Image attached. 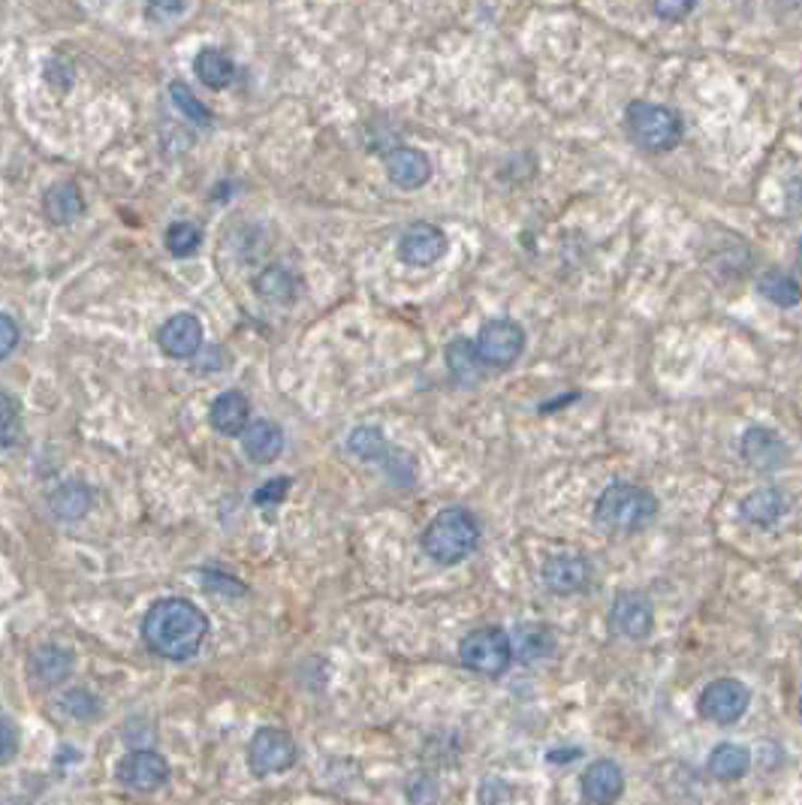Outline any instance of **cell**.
I'll use <instances>...</instances> for the list:
<instances>
[{
    "instance_id": "22",
    "label": "cell",
    "mask_w": 802,
    "mask_h": 805,
    "mask_svg": "<svg viewBox=\"0 0 802 805\" xmlns=\"http://www.w3.org/2000/svg\"><path fill=\"white\" fill-rule=\"evenodd\" d=\"M742 520L754 528H773L788 513V498L781 489H754V492L739 504Z\"/></svg>"
},
{
    "instance_id": "20",
    "label": "cell",
    "mask_w": 802,
    "mask_h": 805,
    "mask_svg": "<svg viewBox=\"0 0 802 805\" xmlns=\"http://www.w3.org/2000/svg\"><path fill=\"white\" fill-rule=\"evenodd\" d=\"M31 675L39 685H64L66 679L73 675V651H66L64 646H54L46 643L31 655Z\"/></svg>"
},
{
    "instance_id": "3",
    "label": "cell",
    "mask_w": 802,
    "mask_h": 805,
    "mask_svg": "<svg viewBox=\"0 0 802 805\" xmlns=\"http://www.w3.org/2000/svg\"><path fill=\"white\" fill-rule=\"evenodd\" d=\"M658 498L648 492L646 486L636 483H609L600 492L595 504V520L616 534H636L646 532L648 525L658 516Z\"/></svg>"
},
{
    "instance_id": "25",
    "label": "cell",
    "mask_w": 802,
    "mask_h": 805,
    "mask_svg": "<svg viewBox=\"0 0 802 805\" xmlns=\"http://www.w3.org/2000/svg\"><path fill=\"white\" fill-rule=\"evenodd\" d=\"M751 769V752L745 745L737 742H721L715 752L709 754V776L718 781H739L749 776Z\"/></svg>"
},
{
    "instance_id": "16",
    "label": "cell",
    "mask_w": 802,
    "mask_h": 805,
    "mask_svg": "<svg viewBox=\"0 0 802 805\" xmlns=\"http://www.w3.org/2000/svg\"><path fill=\"white\" fill-rule=\"evenodd\" d=\"M387 179L401 191H420L432 179V160L420 148H396L387 155Z\"/></svg>"
},
{
    "instance_id": "35",
    "label": "cell",
    "mask_w": 802,
    "mask_h": 805,
    "mask_svg": "<svg viewBox=\"0 0 802 805\" xmlns=\"http://www.w3.org/2000/svg\"><path fill=\"white\" fill-rule=\"evenodd\" d=\"M19 754V728L10 718H0V767H7Z\"/></svg>"
},
{
    "instance_id": "24",
    "label": "cell",
    "mask_w": 802,
    "mask_h": 805,
    "mask_svg": "<svg viewBox=\"0 0 802 805\" xmlns=\"http://www.w3.org/2000/svg\"><path fill=\"white\" fill-rule=\"evenodd\" d=\"M42 211L46 218L58 227L64 223H73L85 211V199L78 194V187L73 182H58L52 184L46 196H42Z\"/></svg>"
},
{
    "instance_id": "21",
    "label": "cell",
    "mask_w": 802,
    "mask_h": 805,
    "mask_svg": "<svg viewBox=\"0 0 802 805\" xmlns=\"http://www.w3.org/2000/svg\"><path fill=\"white\" fill-rule=\"evenodd\" d=\"M443 359H447V371L453 377L459 387H477L483 375H486V365L479 363L477 347L471 338H453L443 351Z\"/></svg>"
},
{
    "instance_id": "26",
    "label": "cell",
    "mask_w": 802,
    "mask_h": 805,
    "mask_svg": "<svg viewBox=\"0 0 802 805\" xmlns=\"http://www.w3.org/2000/svg\"><path fill=\"white\" fill-rule=\"evenodd\" d=\"M194 70L199 82L206 88H211V92H220V88L233 85L235 78V64L220 49H203L194 58Z\"/></svg>"
},
{
    "instance_id": "34",
    "label": "cell",
    "mask_w": 802,
    "mask_h": 805,
    "mask_svg": "<svg viewBox=\"0 0 802 805\" xmlns=\"http://www.w3.org/2000/svg\"><path fill=\"white\" fill-rule=\"evenodd\" d=\"M697 0H655V15L660 22H682L694 13Z\"/></svg>"
},
{
    "instance_id": "29",
    "label": "cell",
    "mask_w": 802,
    "mask_h": 805,
    "mask_svg": "<svg viewBox=\"0 0 802 805\" xmlns=\"http://www.w3.org/2000/svg\"><path fill=\"white\" fill-rule=\"evenodd\" d=\"M757 290L764 293L766 300L778 305V308H793L800 302V286L790 275L781 272H766L761 281H757Z\"/></svg>"
},
{
    "instance_id": "17",
    "label": "cell",
    "mask_w": 802,
    "mask_h": 805,
    "mask_svg": "<svg viewBox=\"0 0 802 805\" xmlns=\"http://www.w3.org/2000/svg\"><path fill=\"white\" fill-rule=\"evenodd\" d=\"M208 423L223 438H239L245 431L247 423H251V402H247V395H242L239 390L220 392L218 399L211 402V407H208Z\"/></svg>"
},
{
    "instance_id": "30",
    "label": "cell",
    "mask_w": 802,
    "mask_h": 805,
    "mask_svg": "<svg viewBox=\"0 0 802 805\" xmlns=\"http://www.w3.org/2000/svg\"><path fill=\"white\" fill-rule=\"evenodd\" d=\"M169 97H172L175 109H179L187 121H194V124H199V127H211V124H215L211 109L203 106V100L194 97V92H191L184 82H172V85H169Z\"/></svg>"
},
{
    "instance_id": "12",
    "label": "cell",
    "mask_w": 802,
    "mask_h": 805,
    "mask_svg": "<svg viewBox=\"0 0 802 805\" xmlns=\"http://www.w3.org/2000/svg\"><path fill=\"white\" fill-rule=\"evenodd\" d=\"M447 254V235L428 221L411 223L399 239V257L408 266H435Z\"/></svg>"
},
{
    "instance_id": "1",
    "label": "cell",
    "mask_w": 802,
    "mask_h": 805,
    "mask_svg": "<svg viewBox=\"0 0 802 805\" xmlns=\"http://www.w3.org/2000/svg\"><path fill=\"white\" fill-rule=\"evenodd\" d=\"M208 637L206 612L187 598L155 600L143 619V639L163 661H191Z\"/></svg>"
},
{
    "instance_id": "28",
    "label": "cell",
    "mask_w": 802,
    "mask_h": 805,
    "mask_svg": "<svg viewBox=\"0 0 802 805\" xmlns=\"http://www.w3.org/2000/svg\"><path fill=\"white\" fill-rule=\"evenodd\" d=\"M257 293L266 302H290L296 300V281L284 266H272L257 278Z\"/></svg>"
},
{
    "instance_id": "2",
    "label": "cell",
    "mask_w": 802,
    "mask_h": 805,
    "mask_svg": "<svg viewBox=\"0 0 802 805\" xmlns=\"http://www.w3.org/2000/svg\"><path fill=\"white\" fill-rule=\"evenodd\" d=\"M420 546L435 564L453 568L479 546V522L465 507H447L428 522L426 532L420 537Z\"/></svg>"
},
{
    "instance_id": "11",
    "label": "cell",
    "mask_w": 802,
    "mask_h": 805,
    "mask_svg": "<svg viewBox=\"0 0 802 805\" xmlns=\"http://www.w3.org/2000/svg\"><path fill=\"white\" fill-rule=\"evenodd\" d=\"M544 585L552 595L570 598V595H583L592 585V561L576 552H561L544 564Z\"/></svg>"
},
{
    "instance_id": "9",
    "label": "cell",
    "mask_w": 802,
    "mask_h": 805,
    "mask_svg": "<svg viewBox=\"0 0 802 805\" xmlns=\"http://www.w3.org/2000/svg\"><path fill=\"white\" fill-rule=\"evenodd\" d=\"M655 627V607L643 591H619L609 607V631L621 639H646Z\"/></svg>"
},
{
    "instance_id": "4",
    "label": "cell",
    "mask_w": 802,
    "mask_h": 805,
    "mask_svg": "<svg viewBox=\"0 0 802 805\" xmlns=\"http://www.w3.org/2000/svg\"><path fill=\"white\" fill-rule=\"evenodd\" d=\"M628 131L646 151H673L682 139V118L670 106L636 100L628 106Z\"/></svg>"
},
{
    "instance_id": "37",
    "label": "cell",
    "mask_w": 802,
    "mask_h": 805,
    "mask_svg": "<svg viewBox=\"0 0 802 805\" xmlns=\"http://www.w3.org/2000/svg\"><path fill=\"white\" fill-rule=\"evenodd\" d=\"M507 800H510V788L505 781L489 779L479 788V805H507Z\"/></svg>"
},
{
    "instance_id": "23",
    "label": "cell",
    "mask_w": 802,
    "mask_h": 805,
    "mask_svg": "<svg viewBox=\"0 0 802 805\" xmlns=\"http://www.w3.org/2000/svg\"><path fill=\"white\" fill-rule=\"evenodd\" d=\"M94 492L88 483L82 480H66L49 498V510L54 513V520L61 522H78L92 513Z\"/></svg>"
},
{
    "instance_id": "6",
    "label": "cell",
    "mask_w": 802,
    "mask_h": 805,
    "mask_svg": "<svg viewBox=\"0 0 802 805\" xmlns=\"http://www.w3.org/2000/svg\"><path fill=\"white\" fill-rule=\"evenodd\" d=\"M474 347H477L479 363L486 368L507 371L525 351V329L517 320H510V317H498V320H489L479 329Z\"/></svg>"
},
{
    "instance_id": "38",
    "label": "cell",
    "mask_w": 802,
    "mask_h": 805,
    "mask_svg": "<svg viewBox=\"0 0 802 805\" xmlns=\"http://www.w3.org/2000/svg\"><path fill=\"white\" fill-rule=\"evenodd\" d=\"M187 0H148V10L157 19H172V15H182Z\"/></svg>"
},
{
    "instance_id": "13",
    "label": "cell",
    "mask_w": 802,
    "mask_h": 805,
    "mask_svg": "<svg viewBox=\"0 0 802 805\" xmlns=\"http://www.w3.org/2000/svg\"><path fill=\"white\" fill-rule=\"evenodd\" d=\"M157 344L169 359H191L203 347V324L196 314H172L157 332Z\"/></svg>"
},
{
    "instance_id": "36",
    "label": "cell",
    "mask_w": 802,
    "mask_h": 805,
    "mask_svg": "<svg viewBox=\"0 0 802 805\" xmlns=\"http://www.w3.org/2000/svg\"><path fill=\"white\" fill-rule=\"evenodd\" d=\"M19 338H22L19 324H15L10 314H0V359H3V356H10V353L15 351Z\"/></svg>"
},
{
    "instance_id": "39",
    "label": "cell",
    "mask_w": 802,
    "mask_h": 805,
    "mask_svg": "<svg viewBox=\"0 0 802 805\" xmlns=\"http://www.w3.org/2000/svg\"><path fill=\"white\" fill-rule=\"evenodd\" d=\"M287 486H290L287 477H281V480H275V483H266V486L254 495V501H257V504H266V501H272V498H284Z\"/></svg>"
},
{
    "instance_id": "10",
    "label": "cell",
    "mask_w": 802,
    "mask_h": 805,
    "mask_svg": "<svg viewBox=\"0 0 802 805\" xmlns=\"http://www.w3.org/2000/svg\"><path fill=\"white\" fill-rule=\"evenodd\" d=\"M118 781L136 793H155L169 781L167 757L151 748H136L118 764Z\"/></svg>"
},
{
    "instance_id": "18",
    "label": "cell",
    "mask_w": 802,
    "mask_h": 805,
    "mask_svg": "<svg viewBox=\"0 0 802 805\" xmlns=\"http://www.w3.org/2000/svg\"><path fill=\"white\" fill-rule=\"evenodd\" d=\"M284 443V431H281V426H275L272 419H254L242 431V450L257 465H269L275 459H281Z\"/></svg>"
},
{
    "instance_id": "31",
    "label": "cell",
    "mask_w": 802,
    "mask_h": 805,
    "mask_svg": "<svg viewBox=\"0 0 802 805\" xmlns=\"http://www.w3.org/2000/svg\"><path fill=\"white\" fill-rule=\"evenodd\" d=\"M22 407L10 392H0V450H13L22 441Z\"/></svg>"
},
{
    "instance_id": "8",
    "label": "cell",
    "mask_w": 802,
    "mask_h": 805,
    "mask_svg": "<svg viewBox=\"0 0 802 805\" xmlns=\"http://www.w3.org/2000/svg\"><path fill=\"white\" fill-rule=\"evenodd\" d=\"M751 706V691L749 685H742L739 679H715L709 682L703 694H700L697 709L700 715L718 724V728H730L737 724L742 715L749 712Z\"/></svg>"
},
{
    "instance_id": "19",
    "label": "cell",
    "mask_w": 802,
    "mask_h": 805,
    "mask_svg": "<svg viewBox=\"0 0 802 805\" xmlns=\"http://www.w3.org/2000/svg\"><path fill=\"white\" fill-rule=\"evenodd\" d=\"M510 651L519 663H537L546 661L556 651V634L546 624L525 622L519 624L517 634L510 637Z\"/></svg>"
},
{
    "instance_id": "7",
    "label": "cell",
    "mask_w": 802,
    "mask_h": 805,
    "mask_svg": "<svg viewBox=\"0 0 802 805\" xmlns=\"http://www.w3.org/2000/svg\"><path fill=\"white\" fill-rule=\"evenodd\" d=\"M296 742L281 728H263L247 745V767L254 776H278L296 764Z\"/></svg>"
},
{
    "instance_id": "15",
    "label": "cell",
    "mask_w": 802,
    "mask_h": 805,
    "mask_svg": "<svg viewBox=\"0 0 802 805\" xmlns=\"http://www.w3.org/2000/svg\"><path fill=\"white\" fill-rule=\"evenodd\" d=\"M624 793V772L616 760H595L583 772V800L588 805H612L619 803Z\"/></svg>"
},
{
    "instance_id": "32",
    "label": "cell",
    "mask_w": 802,
    "mask_h": 805,
    "mask_svg": "<svg viewBox=\"0 0 802 805\" xmlns=\"http://www.w3.org/2000/svg\"><path fill=\"white\" fill-rule=\"evenodd\" d=\"M199 242H203V233L194 223L179 221L167 230V251L172 257H194L199 251Z\"/></svg>"
},
{
    "instance_id": "27",
    "label": "cell",
    "mask_w": 802,
    "mask_h": 805,
    "mask_svg": "<svg viewBox=\"0 0 802 805\" xmlns=\"http://www.w3.org/2000/svg\"><path fill=\"white\" fill-rule=\"evenodd\" d=\"M348 450L353 455H360L363 462H380L389 453V443L384 438V431L375 426H360V429L350 431Z\"/></svg>"
},
{
    "instance_id": "14",
    "label": "cell",
    "mask_w": 802,
    "mask_h": 805,
    "mask_svg": "<svg viewBox=\"0 0 802 805\" xmlns=\"http://www.w3.org/2000/svg\"><path fill=\"white\" fill-rule=\"evenodd\" d=\"M742 459L754 471H778L788 459V447L778 431L766 429V426H751L742 435Z\"/></svg>"
},
{
    "instance_id": "33",
    "label": "cell",
    "mask_w": 802,
    "mask_h": 805,
    "mask_svg": "<svg viewBox=\"0 0 802 805\" xmlns=\"http://www.w3.org/2000/svg\"><path fill=\"white\" fill-rule=\"evenodd\" d=\"M58 706H61L70 718H94V715H97V700H94L88 691L82 688L66 691Z\"/></svg>"
},
{
    "instance_id": "5",
    "label": "cell",
    "mask_w": 802,
    "mask_h": 805,
    "mask_svg": "<svg viewBox=\"0 0 802 805\" xmlns=\"http://www.w3.org/2000/svg\"><path fill=\"white\" fill-rule=\"evenodd\" d=\"M459 661L479 675H501L513 663L510 634L501 627H477L459 643Z\"/></svg>"
}]
</instances>
